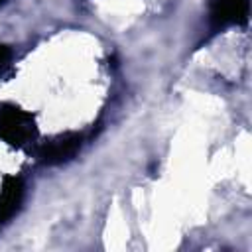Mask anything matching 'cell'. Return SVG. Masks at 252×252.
<instances>
[{
	"label": "cell",
	"instance_id": "6",
	"mask_svg": "<svg viewBox=\"0 0 252 252\" xmlns=\"http://www.w3.org/2000/svg\"><path fill=\"white\" fill-rule=\"evenodd\" d=\"M4 2H6V0H0V6H2V4H4Z\"/></svg>",
	"mask_w": 252,
	"mask_h": 252
},
{
	"label": "cell",
	"instance_id": "5",
	"mask_svg": "<svg viewBox=\"0 0 252 252\" xmlns=\"http://www.w3.org/2000/svg\"><path fill=\"white\" fill-rule=\"evenodd\" d=\"M10 57H12V53H10V49L6 47V45H2L0 43V73L8 67V63H10Z\"/></svg>",
	"mask_w": 252,
	"mask_h": 252
},
{
	"label": "cell",
	"instance_id": "2",
	"mask_svg": "<svg viewBox=\"0 0 252 252\" xmlns=\"http://www.w3.org/2000/svg\"><path fill=\"white\" fill-rule=\"evenodd\" d=\"M81 148V136L75 132L59 134L39 148V159L45 165H57L71 159Z\"/></svg>",
	"mask_w": 252,
	"mask_h": 252
},
{
	"label": "cell",
	"instance_id": "1",
	"mask_svg": "<svg viewBox=\"0 0 252 252\" xmlns=\"http://www.w3.org/2000/svg\"><path fill=\"white\" fill-rule=\"evenodd\" d=\"M0 138L14 148H26L37 138V126L33 116L18 106H2Z\"/></svg>",
	"mask_w": 252,
	"mask_h": 252
},
{
	"label": "cell",
	"instance_id": "3",
	"mask_svg": "<svg viewBox=\"0 0 252 252\" xmlns=\"http://www.w3.org/2000/svg\"><path fill=\"white\" fill-rule=\"evenodd\" d=\"M246 20H248V0L211 2V22L215 28H224L230 24H246Z\"/></svg>",
	"mask_w": 252,
	"mask_h": 252
},
{
	"label": "cell",
	"instance_id": "4",
	"mask_svg": "<svg viewBox=\"0 0 252 252\" xmlns=\"http://www.w3.org/2000/svg\"><path fill=\"white\" fill-rule=\"evenodd\" d=\"M24 199V183L16 175H6L0 189V222H6L20 209Z\"/></svg>",
	"mask_w": 252,
	"mask_h": 252
}]
</instances>
